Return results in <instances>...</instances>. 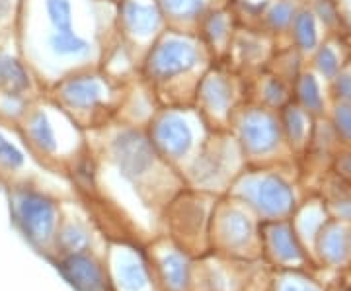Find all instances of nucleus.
I'll return each instance as SVG.
<instances>
[{"instance_id": "12", "label": "nucleus", "mask_w": 351, "mask_h": 291, "mask_svg": "<svg viewBox=\"0 0 351 291\" xmlns=\"http://www.w3.org/2000/svg\"><path fill=\"white\" fill-rule=\"evenodd\" d=\"M258 104L269 110H281L287 102H291V82L279 75L260 76L258 84Z\"/></svg>"}, {"instance_id": "13", "label": "nucleus", "mask_w": 351, "mask_h": 291, "mask_svg": "<svg viewBox=\"0 0 351 291\" xmlns=\"http://www.w3.org/2000/svg\"><path fill=\"white\" fill-rule=\"evenodd\" d=\"M311 55H313V73L326 82H330L343 69V59L339 55L338 45H334L332 41H320V45Z\"/></svg>"}, {"instance_id": "17", "label": "nucleus", "mask_w": 351, "mask_h": 291, "mask_svg": "<svg viewBox=\"0 0 351 291\" xmlns=\"http://www.w3.org/2000/svg\"><path fill=\"white\" fill-rule=\"evenodd\" d=\"M262 202L269 209H285L291 202V191L289 188L276 178L267 180L262 188Z\"/></svg>"}, {"instance_id": "15", "label": "nucleus", "mask_w": 351, "mask_h": 291, "mask_svg": "<svg viewBox=\"0 0 351 291\" xmlns=\"http://www.w3.org/2000/svg\"><path fill=\"white\" fill-rule=\"evenodd\" d=\"M29 131H32V137L38 141L43 149H55V127L43 108L34 112L29 117Z\"/></svg>"}, {"instance_id": "11", "label": "nucleus", "mask_w": 351, "mask_h": 291, "mask_svg": "<svg viewBox=\"0 0 351 291\" xmlns=\"http://www.w3.org/2000/svg\"><path fill=\"white\" fill-rule=\"evenodd\" d=\"M277 117H279L281 133L291 143H302L306 139V135L311 133V119L313 117L293 100L287 102L281 110H277Z\"/></svg>"}, {"instance_id": "19", "label": "nucleus", "mask_w": 351, "mask_h": 291, "mask_svg": "<svg viewBox=\"0 0 351 291\" xmlns=\"http://www.w3.org/2000/svg\"><path fill=\"white\" fill-rule=\"evenodd\" d=\"M330 92L334 102H351V67H346L330 80Z\"/></svg>"}, {"instance_id": "9", "label": "nucleus", "mask_w": 351, "mask_h": 291, "mask_svg": "<svg viewBox=\"0 0 351 291\" xmlns=\"http://www.w3.org/2000/svg\"><path fill=\"white\" fill-rule=\"evenodd\" d=\"M291 47L301 55H311L320 45V27L311 6H299L289 27Z\"/></svg>"}, {"instance_id": "4", "label": "nucleus", "mask_w": 351, "mask_h": 291, "mask_svg": "<svg viewBox=\"0 0 351 291\" xmlns=\"http://www.w3.org/2000/svg\"><path fill=\"white\" fill-rule=\"evenodd\" d=\"M193 108L203 119L230 121L240 110V86L237 76L225 67H209L199 78Z\"/></svg>"}, {"instance_id": "20", "label": "nucleus", "mask_w": 351, "mask_h": 291, "mask_svg": "<svg viewBox=\"0 0 351 291\" xmlns=\"http://www.w3.org/2000/svg\"><path fill=\"white\" fill-rule=\"evenodd\" d=\"M0 161H4V163H8V165L14 166L22 163V154L16 151L12 145L4 139L2 135H0Z\"/></svg>"}, {"instance_id": "1", "label": "nucleus", "mask_w": 351, "mask_h": 291, "mask_svg": "<svg viewBox=\"0 0 351 291\" xmlns=\"http://www.w3.org/2000/svg\"><path fill=\"white\" fill-rule=\"evenodd\" d=\"M211 55L197 32H180L166 27L145 51L138 63L141 80L152 90L162 106H184L182 92L193 104L199 78L211 67Z\"/></svg>"}, {"instance_id": "3", "label": "nucleus", "mask_w": 351, "mask_h": 291, "mask_svg": "<svg viewBox=\"0 0 351 291\" xmlns=\"http://www.w3.org/2000/svg\"><path fill=\"white\" fill-rule=\"evenodd\" d=\"M168 25L156 0H117L115 2V30L129 49L145 51L152 45Z\"/></svg>"}, {"instance_id": "22", "label": "nucleus", "mask_w": 351, "mask_h": 291, "mask_svg": "<svg viewBox=\"0 0 351 291\" xmlns=\"http://www.w3.org/2000/svg\"><path fill=\"white\" fill-rule=\"evenodd\" d=\"M113 2H117V0H113Z\"/></svg>"}, {"instance_id": "6", "label": "nucleus", "mask_w": 351, "mask_h": 291, "mask_svg": "<svg viewBox=\"0 0 351 291\" xmlns=\"http://www.w3.org/2000/svg\"><path fill=\"white\" fill-rule=\"evenodd\" d=\"M237 34L234 14L226 6H215L197 25V36L203 41L205 49L209 51L211 59H223L228 55L232 38Z\"/></svg>"}, {"instance_id": "5", "label": "nucleus", "mask_w": 351, "mask_h": 291, "mask_svg": "<svg viewBox=\"0 0 351 291\" xmlns=\"http://www.w3.org/2000/svg\"><path fill=\"white\" fill-rule=\"evenodd\" d=\"M239 131L242 143L258 152L276 149L283 137L277 112L262 104L240 106Z\"/></svg>"}, {"instance_id": "14", "label": "nucleus", "mask_w": 351, "mask_h": 291, "mask_svg": "<svg viewBox=\"0 0 351 291\" xmlns=\"http://www.w3.org/2000/svg\"><path fill=\"white\" fill-rule=\"evenodd\" d=\"M0 89L4 94H24L29 89L25 69L10 55H0Z\"/></svg>"}, {"instance_id": "16", "label": "nucleus", "mask_w": 351, "mask_h": 291, "mask_svg": "<svg viewBox=\"0 0 351 291\" xmlns=\"http://www.w3.org/2000/svg\"><path fill=\"white\" fill-rule=\"evenodd\" d=\"M311 10L316 16L318 24H322L328 27L330 32H334L336 27H339L341 22V10H339L338 0H313Z\"/></svg>"}, {"instance_id": "8", "label": "nucleus", "mask_w": 351, "mask_h": 291, "mask_svg": "<svg viewBox=\"0 0 351 291\" xmlns=\"http://www.w3.org/2000/svg\"><path fill=\"white\" fill-rule=\"evenodd\" d=\"M291 100L311 117H322L326 114V94L322 90L320 78L313 71H301L291 82Z\"/></svg>"}, {"instance_id": "7", "label": "nucleus", "mask_w": 351, "mask_h": 291, "mask_svg": "<svg viewBox=\"0 0 351 291\" xmlns=\"http://www.w3.org/2000/svg\"><path fill=\"white\" fill-rule=\"evenodd\" d=\"M170 30L197 32V25L215 4L211 0H156Z\"/></svg>"}, {"instance_id": "21", "label": "nucleus", "mask_w": 351, "mask_h": 291, "mask_svg": "<svg viewBox=\"0 0 351 291\" xmlns=\"http://www.w3.org/2000/svg\"><path fill=\"white\" fill-rule=\"evenodd\" d=\"M12 10V2L10 0H0V22L6 20V16Z\"/></svg>"}, {"instance_id": "18", "label": "nucleus", "mask_w": 351, "mask_h": 291, "mask_svg": "<svg viewBox=\"0 0 351 291\" xmlns=\"http://www.w3.org/2000/svg\"><path fill=\"white\" fill-rule=\"evenodd\" d=\"M332 127L338 133V137L351 141V102H334Z\"/></svg>"}, {"instance_id": "10", "label": "nucleus", "mask_w": 351, "mask_h": 291, "mask_svg": "<svg viewBox=\"0 0 351 291\" xmlns=\"http://www.w3.org/2000/svg\"><path fill=\"white\" fill-rule=\"evenodd\" d=\"M297 2L295 0H269L267 6L263 8L262 27L265 34L271 36H283L287 34L291 22L297 12Z\"/></svg>"}, {"instance_id": "2", "label": "nucleus", "mask_w": 351, "mask_h": 291, "mask_svg": "<svg viewBox=\"0 0 351 291\" xmlns=\"http://www.w3.org/2000/svg\"><path fill=\"white\" fill-rule=\"evenodd\" d=\"M57 102L59 108L73 114L76 121L96 119L106 112L119 108L123 90L110 76L96 69H82L57 80Z\"/></svg>"}]
</instances>
